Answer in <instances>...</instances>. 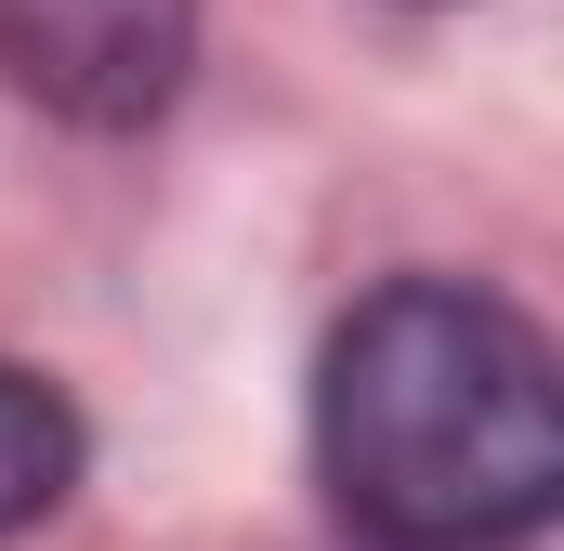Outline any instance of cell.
Returning a JSON list of instances; mask_svg holds the SVG:
<instances>
[{"mask_svg":"<svg viewBox=\"0 0 564 551\" xmlns=\"http://www.w3.org/2000/svg\"><path fill=\"white\" fill-rule=\"evenodd\" d=\"M197 66V0H0V79L79 132H144Z\"/></svg>","mask_w":564,"mask_h":551,"instance_id":"2","label":"cell"},{"mask_svg":"<svg viewBox=\"0 0 564 551\" xmlns=\"http://www.w3.org/2000/svg\"><path fill=\"white\" fill-rule=\"evenodd\" d=\"M66 473H79V420H66V395L26 381V368L0 355V539L40 526V512L66 499Z\"/></svg>","mask_w":564,"mask_h":551,"instance_id":"3","label":"cell"},{"mask_svg":"<svg viewBox=\"0 0 564 551\" xmlns=\"http://www.w3.org/2000/svg\"><path fill=\"white\" fill-rule=\"evenodd\" d=\"M315 460L381 551H499L564 486L552 342L459 276H408L341 315L315 381Z\"/></svg>","mask_w":564,"mask_h":551,"instance_id":"1","label":"cell"}]
</instances>
